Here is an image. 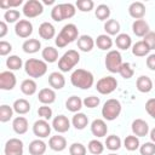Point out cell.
Instances as JSON below:
<instances>
[{"mask_svg": "<svg viewBox=\"0 0 155 155\" xmlns=\"http://www.w3.org/2000/svg\"><path fill=\"white\" fill-rule=\"evenodd\" d=\"M70 82L74 87L80 90H88L94 84V76L90 70L78 68L70 75Z\"/></svg>", "mask_w": 155, "mask_h": 155, "instance_id": "cell-1", "label": "cell"}, {"mask_svg": "<svg viewBox=\"0 0 155 155\" xmlns=\"http://www.w3.org/2000/svg\"><path fill=\"white\" fill-rule=\"evenodd\" d=\"M78 39H79V29H78V27L74 23H68V24L63 25V28L61 29V31L56 36L54 42H56V46L58 48H63L68 44H71Z\"/></svg>", "mask_w": 155, "mask_h": 155, "instance_id": "cell-2", "label": "cell"}, {"mask_svg": "<svg viewBox=\"0 0 155 155\" xmlns=\"http://www.w3.org/2000/svg\"><path fill=\"white\" fill-rule=\"evenodd\" d=\"M24 71L29 78H41L47 73V63L44 59L29 58L24 62Z\"/></svg>", "mask_w": 155, "mask_h": 155, "instance_id": "cell-3", "label": "cell"}, {"mask_svg": "<svg viewBox=\"0 0 155 155\" xmlns=\"http://www.w3.org/2000/svg\"><path fill=\"white\" fill-rule=\"evenodd\" d=\"M75 5L70 2L56 4L51 10V18L56 22H62L63 19H69L75 16Z\"/></svg>", "mask_w": 155, "mask_h": 155, "instance_id": "cell-4", "label": "cell"}, {"mask_svg": "<svg viewBox=\"0 0 155 155\" xmlns=\"http://www.w3.org/2000/svg\"><path fill=\"white\" fill-rule=\"evenodd\" d=\"M121 110H122V107L120 101L116 98H109L104 102L102 107V116L107 121H114L115 119L119 117V115L121 114Z\"/></svg>", "mask_w": 155, "mask_h": 155, "instance_id": "cell-5", "label": "cell"}, {"mask_svg": "<svg viewBox=\"0 0 155 155\" xmlns=\"http://www.w3.org/2000/svg\"><path fill=\"white\" fill-rule=\"evenodd\" d=\"M79 62H80V53L76 50H68L58 59V69L61 70V73H68Z\"/></svg>", "mask_w": 155, "mask_h": 155, "instance_id": "cell-6", "label": "cell"}, {"mask_svg": "<svg viewBox=\"0 0 155 155\" xmlns=\"http://www.w3.org/2000/svg\"><path fill=\"white\" fill-rule=\"evenodd\" d=\"M122 56L117 50H110L108 51L105 59H104V64L107 70H109L110 73H119L120 68L122 65Z\"/></svg>", "mask_w": 155, "mask_h": 155, "instance_id": "cell-7", "label": "cell"}, {"mask_svg": "<svg viewBox=\"0 0 155 155\" xmlns=\"http://www.w3.org/2000/svg\"><path fill=\"white\" fill-rule=\"evenodd\" d=\"M116 87H117V80L111 75L101 78L96 84V90L101 94H110L116 90Z\"/></svg>", "mask_w": 155, "mask_h": 155, "instance_id": "cell-8", "label": "cell"}, {"mask_svg": "<svg viewBox=\"0 0 155 155\" xmlns=\"http://www.w3.org/2000/svg\"><path fill=\"white\" fill-rule=\"evenodd\" d=\"M44 12V5L39 0H28L23 5V15L27 18H35Z\"/></svg>", "mask_w": 155, "mask_h": 155, "instance_id": "cell-9", "label": "cell"}, {"mask_svg": "<svg viewBox=\"0 0 155 155\" xmlns=\"http://www.w3.org/2000/svg\"><path fill=\"white\" fill-rule=\"evenodd\" d=\"M24 144L19 138H10L4 147L5 155H23Z\"/></svg>", "mask_w": 155, "mask_h": 155, "instance_id": "cell-10", "label": "cell"}, {"mask_svg": "<svg viewBox=\"0 0 155 155\" xmlns=\"http://www.w3.org/2000/svg\"><path fill=\"white\" fill-rule=\"evenodd\" d=\"M51 130H52V125H50L48 121L44 119L36 120L33 125V133L40 139L48 137L51 133Z\"/></svg>", "mask_w": 155, "mask_h": 155, "instance_id": "cell-11", "label": "cell"}, {"mask_svg": "<svg viewBox=\"0 0 155 155\" xmlns=\"http://www.w3.org/2000/svg\"><path fill=\"white\" fill-rule=\"evenodd\" d=\"M17 79L11 70H5L0 73V88L4 91H11L16 87Z\"/></svg>", "mask_w": 155, "mask_h": 155, "instance_id": "cell-12", "label": "cell"}, {"mask_svg": "<svg viewBox=\"0 0 155 155\" xmlns=\"http://www.w3.org/2000/svg\"><path fill=\"white\" fill-rule=\"evenodd\" d=\"M15 33L22 39H27L33 34V24L29 19H21L15 24Z\"/></svg>", "mask_w": 155, "mask_h": 155, "instance_id": "cell-13", "label": "cell"}, {"mask_svg": "<svg viewBox=\"0 0 155 155\" xmlns=\"http://www.w3.org/2000/svg\"><path fill=\"white\" fill-rule=\"evenodd\" d=\"M70 124L71 121L65 116V115H57L53 117L52 120V128L58 132V133H65L69 131L70 128Z\"/></svg>", "mask_w": 155, "mask_h": 155, "instance_id": "cell-14", "label": "cell"}, {"mask_svg": "<svg viewBox=\"0 0 155 155\" xmlns=\"http://www.w3.org/2000/svg\"><path fill=\"white\" fill-rule=\"evenodd\" d=\"M131 130H132V133L134 136H137L138 138L139 137H145L149 134L150 130H149V125L145 120L143 119H134L132 121V125H131Z\"/></svg>", "mask_w": 155, "mask_h": 155, "instance_id": "cell-15", "label": "cell"}, {"mask_svg": "<svg viewBox=\"0 0 155 155\" xmlns=\"http://www.w3.org/2000/svg\"><path fill=\"white\" fill-rule=\"evenodd\" d=\"M91 132L94 137L97 138H102L105 137L108 133V126L105 124V121L103 119H94L91 122Z\"/></svg>", "mask_w": 155, "mask_h": 155, "instance_id": "cell-16", "label": "cell"}, {"mask_svg": "<svg viewBox=\"0 0 155 155\" xmlns=\"http://www.w3.org/2000/svg\"><path fill=\"white\" fill-rule=\"evenodd\" d=\"M38 99L44 105H50L56 101V92L51 87H44L38 93Z\"/></svg>", "mask_w": 155, "mask_h": 155, "instance_id": "cell-17", "label": "cell"}, {"mask_svg": "<svg viewBox=\"0 0 155 155\" xmlns=\"http://www.w3.org/2000/svg\"><path fill=\"white\" fill-rule=\"evenodd\" d=\"M145 12H147L145 5L140 1H134L128 6V13L132 18H134V21L143 19V17L145 16Z\"/></svg>", "mask_w": 155, "mask_h": 155, "instance_id": "cell-18", "label": "cell"}, {"mask_svg": "<svg viewBox=\"0 0 155 155\" xmlns=\"http://www.w3.org/2000/svg\"><path fill=\"white\" fill-rule=\"evenodd\" d=\"M132 31L136 36L144 38L150 31V28H149V24L145 19H136L132 23Z\"/></svg>", "mask_w": 155, "mask_h": 155, "instance_id": "cell-19", "label": "cell"}, {"mask_svg": "<svg viewBox=\"0 0 155 155\" xmlns=\"http://www.w3.org/2000/svg\"><path fill=\"white\" fill-rule=\"evenodd\" d=\"M48 85L53 90H62L65 86L64 75L61 71H52L48 75Z\"/></svg>", "mask_w": 155, "mask_h": 155, "instance_id": "cell-20", "label": "cell"}, {"mask_svg": "<svg viewBox=\"0 0 155 155\" xmlns=\"http://www.w3.org/2000/svg\"><path fill=\"white\" fill-rule=\"evenodd\" d=\"M154 82L148 75H140L136 80V87L140 93H149L153 90Z\"/></svg>", "mask_w": 155, "mask_h": 155, "instance_id": "cell-21", "label": "cell"}, {"mask_svg": "<svg viewBox=\"0 0 155 155\" xmlns=\"http://www.w3.org/2000/svg\"><path fill=\"white\" fill-rule=\"evenodd\" d=\"M56 35V28L50 22H42L39 25V36L44 40H51Z\"/></svg>", "mask_w": 155, "mask_h": 155, "instance_id": "cell-22", "label": "cell"}, {"mask_svg": "<svg viewBox=\"0 0 155 155\" xmlns=\"http://www.w3.org/2000/svg\"><path fill=\"white\" fill-rule=\"evenodd\" d=\"M94 45H96V42H94L93 38L90 35L84 34V35H80L78 39V48L82 52H91L92 48L94 47Z\"/></svg>", "mask_w": 155, "mask_h": 155, "instance_id": "cell-23", "label": "cell"}, {"mask_svg": "<svg viewBox=\"0 0 155 155\" xmlns=\"http://www.w3.org/2000/svg\"><path fill=\"white\" fill-rule=\"evenodd\" d=\"M48 147L53 151H63L67 148V139L61 134L52 136L48 139Z\"/></svg>", "mask_w": 155, "mask_h": 155, "instance_id": "cell-24", "label": "cell"}, {"mask_svg": "<svg viewBox=\"0 0 155 155\" xmlns=\"http://www.w3.org/2000/svg\"><path fill=\"white\" fill-rule=\"evenodd\" d=\"M46 148H47L46 143L42 139L38 138V139H34L29 143L28 151L30 155H44L46 153Z\"/></svg>", "mask_w": 155, "mask_h": 155, "instance_id": "cell-25", "label": "cell"}, {"mask_svg": "<svg viewBox=\"0 0 155 155\" xmlns=\"http://www.w3.org/2000/svg\"><path fill=\"white\" fill-rule=\"evenodd\" d=\"M12 128L17 134H24L27 133L28 128H29V124L28 120L24 116H17L13 119L12 121Z\"/></svg>", "mask_w": 155, "mask_h": 155, "instance_id": "cell-26", "label": "cell"}, {"mask_svg": "<svg viewBox=\"0 0 155 155\" xmlns=\"http://www.w3.org/2000/svg\"><path fill=\"white\" fill-rule=\"evenodd\" d=\"M84 103H82V99L78 96H70L67 101H65V108L67 110H69L70 113H79L80 109L82 108Z\"/></svg>", "mask_w": 155, "mask_h": 155, "instance_id": "cell-27", "label": "cell"}, {"mask_svg": "<svg viewBox=\"0 0 155 155\" xmlns=\"http://www.w3.org/2000/svg\"><path fill=\"white\" fill-rule=\"evenodd\" d=\"M115 45L119 50H122V51H126L128 50L131 46H132V39L128 34L126 33H120L119 35H116V39H115Z\"/></svg>", "mask_w": 155, "mask_h": 155, "instance_id": "cell-28", "label": "cell"}, {"mask_svg": "<svg viewBox=\"0 0 155 155\" xmlns=\"http://www.w3.org/2000/svg\"><path fill=\"white\" fill-rule=\"evenodd\" d=\"M41 57L46 63H54L58 61V50L53 46H46L41 51Z\"/></svg>", "mask_w": 155, "mask_h": 155, "instance_id": "cell-29", "label": "cell"}, {"mask_svg": "<svg viewBox=\"0 0 155 155\" xmlns=\"http://www.w3.org/2000/svg\"><path fill=\"white\" fill-rule=\"evenodd\" d=\"M15 113H17L18 115H24L30 111V103L25 99V98H18L13 102V105H12Z\"/></svg>", "mask_w": 155, "mask_h": 155, "instance_id": "cell-30", "label": "cell"}, {"mask_svg": "<svg viewBox=\"0 0 155 155\" xmlns=\"http://www.w3.org/2000/svg\"><path fill=\"white\" fill-rule=\"evenodd\" d=\"M97 47L102 51H110L111 46H113V39L108 35V34H101L97 36V39L94 40Z\"/></svg>", "mask_w": 155, "mask_h": 155, "instance_id": "cell-31", "label": "cell"}, {"mask_svg": "<svg viewBox=\"0 0 155 155\" xmlns=\"http://www.w3.org/2000/svg\"><path fill=\"white\" fill-rule=\"evenodd\" d=\"M22 48H23V51H24L25 53H29V54L36 53V52H39V50L41 48V42H40V40H38V39H27V40L23 42Z\"/></svg>", "mask_w": 155, "mask_h": 155, "instance_id": "cell-32", "label": "cell"}, {"mask_svg": "<svg viewBox=\"0 0 155 155\" xmlns=\"http://www.w3.org/2000/svg\"><path fill=\"white\" fill-rule=\"evenodd\" d=\"M71 125L76 130H84L88 125V117L84 113H80V111L79 113H75L74 116L71 117Z\"/></svg>", "mask_w": 155, "mask_h": 155, "instance_id": "cell-33", "label": "cell"}, {"mask_svg": "<svg viewBox=\"0 0 155 155\" xmlns=\"http://www.w3.org/2000/svg\"><path fill=\"white\" fill-rule=\"evenodd\" d=\"M38 90V85L34 79H25L21 84V91L25 96H33Z\"/></svg>", "mask_w": 155, "mask_h": 155, "instance_id": "cell-34", "label": "cell"}, {"mask_svg": "<svg viewBox=\"0 0 155 155\" xmlns=\"http://www.w3.org/2000/svg\"><path fill=\"white\" fill-rule=\"evenodd\" d=\"M149 52H150V48L143 40L137 41L136 44L132 45V53L136 57H145L149 54Z\"/></svg>", "mask_w": 155, "mask_h": 155, "instance_id": "cell-35", "label": "cell"}, {"mask_svg": "<svg viewBox=\"0 0 155 155\" xmlns=\"http://www.w3.org/2000/svg\"><path fill=\"white\" fill-rule=\"evenodd\" d=\"M124 147L126 148V150L128 151H136L137 149H139L140 147V142L139 138L134 134L131 136H126V138L124 139Z\"/></svg>", "mask_w": 155, "mask_h": 155, "instance_id": "cell-36", "label": "cell"}, {"mask_svg": "<svg viewBox=\"0 0 155 155\" xmlns=\"http://www.w3.org/2000/svg\"><path fill=\"white\" fill-rule=\"evenodd\" d=\"M120 23L116 21V19H108L105 23H104V30L105 33L111 36V35H119L120 34Z\"/></svg>", "mask_w": 155, "mask_h": 155, "instance_id": "cell-37", "label": "cell"}, {"mask_svg": "<svg viewBox=\"0 0 155 155\" xmlns=\"http://www.w3.org/2000/svg\"><path fill=\"white\" fill-rule=\"evenodd\" d=\"M121 145H122L121 138L119 136H116V134H110L105 139V147H107V149H109L111 151L119 150L121 148Z\"/></svg>", "mask_w": 155, "mask_h": 155, "instance_id": "cell-38", "label": "cell"}, {"mask_svg": "<svg viewBox=\"0 0 155 155\" xmlns=\"http://www.w3.org/2000/svg\"><path fill=\"white\" fill-rule=\"evenodd\" d=\"M110 7L108 6V5H105V4H101V5H98L97 6V8L94 10V15H96V17H97V19H99V21H108L109 19V17H110Z\"/></svg>", "mask_w": 155, "mask_h": 155, "instance_id": "cell-39", "label": "cell"}, {"mask_svg": "<svg viewBox=\"0 0 155 155\" xmlns=\"http://www.w3.org/2000/svg\"><path fill=\"white\" fill-rule=\"evenodd\" d=\"M23 65L24 64H23L22 58L16 54H12V56L7 57V59H6V67L8 68V70H19Z\"/></svg>", "mask_w": 155, "mask_h": 155, "instance_id": "cell-40", "label": "cell"}, {"mask_svg": "<svg viewBox=\"0 0 155 155\" xmlns=\"http://www.w3.org/2000/svg\"><path fill=\"white\" fill-rule=\"evenodd\" d=\"M87 149L88 151L92 154V155H101L103 151H104V145L101 140H98L97 138L96 139H91L87 144Z\"/></svg>", "mask_w": 155, "mask_h": 155, "instance_id": "cell-41", "label": "cell"}, {"mask_svg": "<svg viewBox=\"0 0 155 155\" xmlns=\"http://www.w3.org/2000/svg\"><path fill=\"white\" fill-rule=\"evenodd\" d=\"M13 108L7 105V104H2L0 105V121L1 122H7L12 119L13 116Z\"/></svg>", "mask_w": 155, "mask_h": 155, "instance_id": "cell-42", "label": "cell"}, {"mask_svg": "<svg viewBox=\"0 0 155 155\" xmlns=\"http://www.w3.org/2000/svg\"><path fill=\"white\" fill-rule=\"evenodd\" d=\"M4 19L6 23H17L21 21V12L18 10H7L4 13Z\"/></svg>", "mask_w": 155, "mask_h": 155, "instance_id": "cell-43", "label": "cell"}, {"mask_svg": "<svg viewBox=\"0 0 155 155\" xmlns=\"http://www.w3.org/2000/svg\"><path fill=\"white\" fill-rule=\"evenodd\" d=\"M75 7H78L81 12H90L94 7V2L92 0H78L75 2Z\"/></svg>", "mask_w": 155, "mask_h": 155, "instance_id": "cell-44", "label": "cell"}, {"mask_svg": "<svg viewBox=\"0 0 155 155\" xmlns=\"http://www.w3.org/2000/svg\"><path fill=\"white\" fill-rule=\"evenodd\" d=\"M119 74H120L121 78H124V79H131V78L133 76V74H134V69L132 68L131 63L126 62V63H122Z\"/></svg>", "mask_w": 155, "mask_h": 155, "instance_id": "cell-45", "label": "cell"}, {"mask_svg": "<svg viewBox=\"0 0 155 155\" xmlns=\"http://www.w3.org/2000/svg\"><path fill=\"white\" fill-rule=\"evenodd\" d=\"M86 147L82 143H73L69 147V154L70 155H86Z\"/></svg>", "mask_w": 155, "mask_h": 155, "instance_id": "cell-46", "label": "cell"}, {"mask_svg": "<svg viewBox=\"0 0 155 155\" xmlns=\"http://www.w3.org/2000/svg\"><path fill=\"white\" fill-rule=\"evenodd\" d=\"M140 155H155V143L145 142L139 147Z\"/></svg>", "mask_w": 155, "mask_h": 155, "instance_id": "cell-47", "label": "cell"}, {"mask_svg": "<svg viewBox=\"0 0 155 155\" xmlns=\"http://www.w3.org/2000/svg\"><path fill=\"white\" fill-rule=\"evenodd\" d=\"M38 115L41 117V119H44V120H50V119H52V115H53V111H52V109H51V107H48V105H41V107H39V109H38Z\"/></svg>", "mask_w": 155, "mask_h": 155, "instance_id": "cell-48", "label": "cell"}, {"mask_svg": "<svg viewBox=\"0 0 155 155\" xmlns=\"http://www.w3.org/2000/svg\"><path fill=\"white\" fill-rule=\"evenodd\" d=\"M82 103H84V105H85L86 108L93 109V108H96V107L99 105L101 99H99V97H96V96H88V97H86V98L82 101Z\"/></svg>", "mask_w": 155, "mask_h": 155, "instance_id": "cell-49", "label": "cell"}, {"mask_svg": "<svg viewBox=\"0 0 155 155\" xmlns=\"http://www.w3.org/2000/svg\"><path fill=\"white\" fill-rule=\"evenodd\" d=\"M23 4V0H1L0 7L4 10H11V7H17Z\"/></svg>", "mask_w": 155, "mask_h": 155, "instance_id": "cell-50", "label": "cell"}, {"mask_svg": "<svg viewBox=\"0 0 155 155\" xmlns=\"http://www.w3.org/2000/svg\"><path fill=\"white\" fill-rule=\"evenodd\" d=\"M143 41L148 45V47L151 50H155V31H149L144 38Z\"/></svg>", "mask_w": 155, "mask_h": 155, "instance_id": "cell-51", "label": "cell"}, {"mask_svg": "<svg viewBox=\"0 0 155 155\" xmlns=\"http://www.w3.org/2000/svg\"><path fill=\"white\" fill-rule=\"evenodd\" d=\"M145 110L153 119H155V98H150L145 102Z\"/></svg>", "mask_w": 155, "mask_h": 155, "instance_id": "cell-52", "label": "cell"}, {"mask_svg": "<svg viewBox=\"0 0 155 155\" xmlns=\"http://www.w3.org/2000/svg\"><path fill=\"white\" fill-rule=\"evenodd\" d=\"M12 51V45L5 40L0 41V56H7Z\"/></svg>", "mask_w": 155, "mask_h": 155, "instance_id": "cell-53", "label": "cell"}, {"mask_svg": "<svg viewBox=\"0 0 155 155\" xmlns=\"http://www.w3.org/2000/svg\"><path fill=\"white\" fill-rule=\"evenodd\" d=\"M145 64H147V67H148L150 70L155 71V53H150V54L147 56Z\"/></svg>", "mask_w": 155, "mask_h": 155, "instance_id": "cell-54", "label": "cell"}, {"mask_svg": "<svg viewBox=\"0 0 155 155\" xmlns=\"http://www.w3.org/2000/svg\"><path fill=\"white\" fill-rule=\"evenodd\" d=\"M7 31H8V28H7L6 22H5V21H1V22H0V38L2 39V38L7 34Z\"/></svg>", "mask_w": 155, "mask_h": 155, "instance_id": "cell-55", "label": "cell"}, {"mask_svg": "<svg viewBox=\"0 0 155 155\" xmlns=\"http://www.w3.org/2000/svg\"><path fill=\"white\" fill-rule=\"evenodd\" d=\"M149 137H150V142L155 143V127H154L153 130H150V132H149Z\"/></svg>", "mask_w": 155, "mask_h": 155, "instance_id": "cell-56", "label": "cell"}, {"mask_svg": "<svg viewBox=\"0 0 155 155\" xmlns=\"http://www.w3.org/2000/svg\"><path fill=\"white\" fill-rule=\"evenodd\" d=\"M44 4H45V5H52V4H54V1H53V0H45Z\"/></svg>", "mask_w": 155, "mask_h": 155, "instance_id": "cell-57", "label": "cell"}, {"mask_svg": "<svg viewBox=\"0 0 155 155\" xmlns=\"http://www.w3.org/2000/svg\"><path fill=\"white\" fill-rule=\"evenodd\" d=\"M108 155H117V154H115V153H110V154H108Z\"/></svg>", "mask_w": 155, "mask_h": 155, "instance_id": "cell-58", "label": "cell"}]
</instances>
